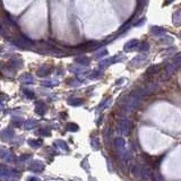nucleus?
Instances as JSON below:
<instances>
[{
	"label": "nucleus",
	"mask_w": 181,
	"mask_h": 181,
	"mask_svg": "<svg viewBox=\"0 0 181 181\" xmlns=\"http://www.w3.org/2000/svg\"><path fill=\"white\" fill-rule=\"evenodd\" d=\"M114 147L117 148L118 152L122 153V152L125 151V147H126L125 139H123V138H120V137L116 138V139H114Z\"/></svg>",
	"instance_id": "nucleus-3"
},
{
	"label": "nucleus",
	"mask_w": 181,
	"mask_h": 181,
	"mask_svg": "<svg viewBox=\"0 0 181 181\" xmlns=\"http://www.w3.org/2000/svg\"><path fill=\"white\" fill-rule=\"evenodd\" d=\"M24 93H25V95H26L28 98H35V95H34V94H33V92H31V91H24Z\"/></svg>",
	"instance_id": "nucleus-23"
},
{
	"label": "nucleus",
	"mask_w": 181,
	"mask_h": 181,
	"mask_svg": "<svg viewBox=\"0 0 181 181\" xmlns=\"http://www.w3.org/2000/svg\"><path fill=\"white\" fill-rule=\"evenodd\" d=\"M148 44L147 43H145V42H143V43H140V45L138 47V50H140V51H147L148 50Z\"/></svg>",
	"instance_id": "nucleus-21"
},
{
	"label": "nucleus",
	"mask_w": 181,
	"mask_h": 181,
	"mask_svg": "<svg viewBox=\"0 0 181 181\" xmlns=\"http://www.w3.org/2000/svg\"><path fill=\"white\" fill-rule=\"evenodd\" d=\"M1 136H2V138L4 139H10V138H13L14 137V130L13 129H5L4 131H2V134H1Z\"/></svg>",
	"instance_id": "nucleus-8"
},
{
	"label": "nucleus",
	"mask_w": 181,
	"mask_h": 181,
	"mask_svg": "<svg viewBox=\"0 0 181 181\" xmlns=\"http://www.w3.org/2000/svg\"><path fill=\"white\" fill-rule=\"evenodd\" d=\"M56 145H57V146H59V148H60V149H65V151H67V149H68V145L66 144L65 142H62V140H57Z\"/></svg>",
	"instance_id": "nucleus-13"
},
{
	"label": "nucleus",
	"mask_w": 181,
	"mask_h": 181,
	"mask_svg": "<svg viewBox=\"0 0 181 181\" xmlns=\"http://www.w3.org/2000/svg\"><path fill=\"white\" fill-rule=\"evenodd\" d=\"M27 181H40L39 179H37L36 176H30L27 179Z\"/></svg>",
	"instance_id": "nucleus-26"
},
{
	"label": "nucleus",
	"mask_w": 181,
	"mask_h": 181,
	"mask_svg": "<svg viewBox=\"0 0 181 181\" xmlns=\"http://www.w3.org/2000/svg\"><path fill=\"white\" fill-rule=\"evenodd\" d=\"M145 59H146L145 57H142V56H140V57H137L136 59H134V60L131 61V64H135V62H136V65H137V66H139V65H142V64L144 62Z\"/></svg>",
	"instance_id": "nucleus-15"
},
{
	"label": "nucleus",
	"mask_w": 181,
	"mask_h": 181,
	"mask_svg": "<svg viewBox=\"0 0 181 181\" xmlns=\"http://www.w3.org/2000/svg\"><path fill=\"white\" fill-rule=\"evenodd\" d=\"M36 127V121L35 120H27L25 122V128L26 129H34Z\"/></svg>",
	"instance_id": "nucleus-12"
},
{
	"label": "nucleus",
	"mask_w": 181,
	"mask_h": 181,
	"mask_svg": "<svg viewBox=\"0 0 181 181\" xmlns=\"http://www.w3.org/2000/svg\"><path fill=\"white\" fill-rule=\"evenodd\" d=\"M82 100H79V98H74V100H70L69 101V104L71 105H80L82 104Z\"/></svg>",
	"instance_id": "nucleus-22"
},
{
	"label": "nucleus",
	"mask_w": 181,
	"mask_h": 181,
	"mask_svg": "<svg viewBox=\"0 0 181 181\" xmlns=\"http://www.w3.org/2000/svg\"><path fill=\"white\" fill-rule=\"evenodd\" d=\"M152 179H153V181H164V180H163V178H160V176H158V174H154Z\"/></svg>",
	"instance_id": "nucleus-24"
},
{
	"label": "nucleus",
	"mask_w": 181,
	"mask_h": 181,
	"mask_svg": "<svg viewBox=\"0 0 181 181\" xmlns=\"http://www.w3.org/2000/svg\"><path fill=\"white\" fill-rule=\"evenodd\" d=\"M40 133H41L42 135H45V136H49V135H50V131H49V130H41Z\"/></svg>",
	"instance_id": "nucleus-25"
},
{
	"label": "nucleus",
	"mask_w": 181,
	"mask_h": 181,
	"mask_svg": "<svg viewBox=\"0 0 181 181\" xmlns=\"http://www.w3.org/2000/svg\"><path fill=\"white\" fill-rule=\"evenodd\" d=\"M161 69H162V67H161V65L151 66L148 69H147V73H146V74L148 75V76H153V75L158 74V73L161 71Z\"/></svg>",
	"instance_id": "nucleus-6"
},
{
	"label": "nucleus",
	"mask_w": 181,
	"mask_h": 181,
	"mask_svg": "<svg viewBox=\"0 0 181 181\" xmlns=\"http://www.w3.org/2000/svg\"><path fill=\"white\" fill-rule=\"evenodd\" d=\"M43 167H44V165H43L41 162H33L32 164L30 165V169H31V170L36 171V172L42 171V170H43Z\"/></svg>",
	"instance_id": "nucleus-7"
},
{
	"label": "nucleus",
	"mask_w": 181,
	"mask_h": 181,
	"mask_svg": "<svg viewBox=\"0 0 181 181\" xmlns=\"http://www.w3.org/2000/svg\"><path fill=\"white\" fill-rule=\"evenodd\" d=\"M28 144L31 145L32 147H35V148H36V147H39V146H41V145H42V140L41 139H39V140H30V142H28Z\"/></svg>",
	"instance_id": "nucleus-16"
},
{
	"label": "nucleus",
	"mask_w": 181,
	"mask_h": 181,
	"mask_svg": "<svg viewBox=\"0 0 181 181\" xmlns=\"http://www.w3.org/2000/svg\"><path fill=\"white\" fill-rule=\"evenodd\" d=\"M142 167L139 164H133L131 165V169H130V171H131V174L136 178H140L142 176Z\"/></svg>",
	"instance_id": "nucleus-4"
},
{
	"label": "nucleus",
	"mask_w": 181,
	"mask_h": 181,
	"mask_svg": "<svg viewBox=\"0 0 181 181\" xmlns=\"http://www.w3.org/2000/svg\"><path fill=\"white\" fill-rule=\"evenodd\" d=\"M154 173L152 172V170L149 169L148 167H142V176L144 178V179H146V180H148V179H151V178H153Z\"/></svg>",
	"instance_id": "nucleus-5"
},
{
	"label": "nucleus",
	"mask_w": 181,
	"mask_h": 181,
	"mask_svg": "<svg viewBox=\"0 0 181 181\" xmlns=\"http://www.w3.org/2000/svg\"><path fill=\"white\" fill-rule=\"evenodd\" d=\"M152 32H153L154 34H156V35H161V34H164V33H165V31H164L163 28L154 27L153 30H152Z\"/></svg>",
	"instance_id": "nucleus-19"
},
{
	"label": "nucleus",
	"mask_w": 181,
	"mask_h": 181,
	"mask_svg": "<svg viewBox=\"0 0 181 181\" xmlns=\"http://www.w3.org/2000/svg\"><path fill=\"white\" fill-rule=\"evenodd\" d=\"M50 71H51V69L50 68H48V67H41L40 69L37 70V75L39 76H47V75L50 74Z\"/></svg>",
	"instance_id": "nucleus-11"
},
{
	"label": "nucleus",
	"mask_w": 181,
	"mask_h": 181,
	"mask_svg": "<svg viewBox=\"0 0 181 181\" xmlns=\"http://www.w3.org/2000/svg\"><path fill=\"white\" fill-rule=\"evenodd\" d=\"M137 45H138V41H137V40H131V41H129L125 45V50H128V51H129V50H133V49L136 48Z\"/></svg>",
	"instance_id": "nucleus-10"
},
{
	"label": "nucleus",
	"mask_w": 181,
	"mask_h": 181,
	"mask_svg": "<svg viewBox=\"0 0 181 181\" xmlns=\"http://www.w3.org/2000/svg\"><path fill=\"white\" fill-rule=\"evenodd\" d=\"M66 129L69 130V131H77L78 130V126L76 123H68L66 126Z\"/></svg>",
	"instance_id": "nucleus-14"
},
{
	"label": "nucleus",
	"mask_w": 181,
	"mask_h": 181,
	"mask_svg": "<svg viewBox=\"0 0 181 181\" xmlns=\"http://www.w3.org/2000/svg\"><path fill=\"white\" fill-rule=\"evenodd\" d=\"M47 110V107H45V104H43L42 102H37L36 105H35V111L39 113V114H43L44 112Z\"/></svg>",
	"instance_id": "nucleus-9"
},
{
	"label": "nucleus",
	"mask_w": 181,
	"mask_h": 181,
	"mask_svg": "<svg viewBox=\"0 0 181 181\" xmlns=\"http://www.w3.org/2000/svg\"><path fill=\"white\" fill-rule=\"evenodd\" d=\"M171 1H173V0H167V2H165V4H169V2H171Z\"/></svg>",
	"instance_id": "nucleus-28"
},
{
	"label": "nucleus",
	"mask_w": 181,
	"mask_h": 181,
	"mask_svg": "<svg viewBox=\"0 0 181 181\" xmlns=\"http://www.w3.org/2000/svg\"><path fill=\"white\" fill-rule=\"evenodd\" d=\"M17 171H15L13 169H9V167H1V178L2 179H6V176H8V180H11L13 176H17Z\"/></svg>",
	"instance_id": "nucleus-2"
},
{
	"label": "nucleus",
	"mask_w": 181,
	"mask_h": 181,
	"mask_svg": "<svg viewBox=\"0 0 181 181\" xmlns=\"http://www.w3.org/2000/svg\"><path fill=\"white\" fill-rule=\"evenodd\" d=\"M76 61H77V62H80L82 65H87V64H88V59L86 58V57H84V56L77 58V59H76Z\"/></svg>",
	"instance_id": "nucleus-17"
},
{
	"label": "nucleus",
	"mask_w": 181,
	"mask_h": 181,
	"mask_svg": "<svg viewBox=\"0 0 181 181\" xmlns=\"http://www.w3.org/2000/svg\"><path fill=\"white\" fill-rule=\"evenodd\" d=\"M91 145L93 146L94 148H98V146H100V143H98V140L96 137H93L92 139H91Z\"/></svg>",
	"instance_id": "nucleus-18"
},
{
	"label": "nucleus",
	"mask_w": 181,
	"mask_h": 181,
	"mask_svg": "<svg viewBox=\"0 0 181 181\" xmlns=\"http://www.w3.org/2000/svg\"><path fill=\"white\" fill-rule=\"evenodd\" d=\"M26 158H30V155H23V158H20L19 160H20V161H25Z\"/></svg>",
	"instance_id": "nucleus-27"
},
{
	"label": "nucleus",
	"mask_w": 181,
	"mask_h": 181,
	"mask_svg": "<svg viewBox=\"0 0 181 181\" xmlns=\"http://www.w3.org/2000/svg\"><path fill=\"white\" fill-rule=\"evenodd\" d=\"M22 82H24V83H32L33 78L30 75H24L23 77H22Z\"/></svg>",
	"instance_id": "nucleus-20"
},
{
	"label": "nucleus",
	"mask_w": 181,
	"mask_h": 181,
	"mask_svg": "<svg viewBox=\"0 0 181 181\" xmlns=\"http://www.w3.org/2000/svg\"><path fill=\"white\" fill-rule=\"evenodd\" d=\"M134 128V125L130 120H127V119H123L119 122V129L123 135H129L131 133V130Z\"/></svg>",
	"instance_id": "nucleus-1"
}]
</instances>
